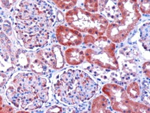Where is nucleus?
Here are the masks:
<instances>
[{
  "mask_svg": "<svg viewBox=\"0 0 150 113\" xmlns=\"http://www.w3.org/2000/svg\"><path fill=\"white\" fill-rule=\"evenodd\" d=\"M54 2L61 9H70V8L73 7L75 5V4L76 3V1H73V2L72 3L69 4H65L64 1H55Z\"/></svg>",
  "mask_w": 150,
  "mask_h": 113,
  "instance_id": "nucleus-6",
  "label": "nucleus"
},
{
  "mask_svg": "<svg viewBox=\"0 0 150 113\" xmlns=\"http://www.w3.org/2000/svg\"><path fill=\"white\" fill-rule=\"evenodd\" d=\"M66 58L67 63L71 65H79L83 61V53L78 48H70L66 52Z\"/></svg>",
  "mask_w": 150,
  "mask_h": 113,
  "instance_id": "nucleus-2",
  "label": "nucleus"
},
{
  "mask_svg": "<svg viewBox=\"0 0 150 113\" xmlns=\"http://www.w3.org/2000/svg\"><path fill=\"white\" fill-rule=\"evenodd\" d=\"M87 10L90 11H96L97 10V1H86L85 4Z\"/></svg>",
  "mask_w": 150,
  "mask_h": 113,
  "instance_id": "nucleus-5",
  "label": "nucleus"
},
{
  "mask_svg": "<svg viewBox=\"0 0 150 113\" xmlns=\"http://www.w3.org/2000/svg\"><path fill=\"white\" fill-rule=\"evenodd\" d=\"M107 105L106 99L103 96H100L96 99L93 102V112H102L101 109H104Z\"/></svg>",
  "mask_w": 150,
  "mask_h": 113,
  "instance_id": "nucleus-3",
  "label": "nucleus"
},
{
  "mask_svg": "<svg viewBox=\"0 0 150 113\" xmlns=\"http://www.w3.org/2000/svg\"><path fill=\"white\" fill-rule=\"evenodd\" d=\"M57 36L59 43L64 46L78 45L82 41V37L78 31L64 26L57 28Z\"/></svg>",
  "mask_w": 150,
  "mask_h": 113,
  "instance_id": "nucleus-1",
  "label": "nucleus"
},
{
  "mask_svg": "<svg viewBox=\"0 0 150 113\" xmlns=\"http://www.w3.org/2000/svg\"><path fill=\"white\" fill-rule=\"evenodd\" d=\"M94 37L93 36H86L85 39V43H89V42H91V43H94Z\"/></svg>",
  "mask_w": 150,
  "mask_h": 113,
  "instance_id": "nucleus-8",
  "label": "nucleus"
},
{
  "mask_svg": "<svg viewBox=\"0 0 150 113\" xmlns=\"http://www.w3.org/2000/svg\"><path fill=\"white\" fill-rule=\"evenodd\" d=\"M127 92L132 98H136L137 97H138L140 93L138 85L136 82L132 83L128 87Z\"/></svg>",
  "mask_w": 150,
  "mask_h": 113,
  "instance_id": "nucleus-4",
  "label": "nucleus"
},
{
  "mask_svg": "<svg viewBox=\"0 0 150 113\" xmlns=\"http://www.w3.org/2000/svg\"><path fill=\"white\" fill-rule=\"evenodd\" d=\"M144 70L145 74L149 77V63L147 62L144 65Z\"/></svg>",
  "mask_w": 150,
  "mask_h": 113,
  "instance_id": "nucleus-7",
  "label": "nucleus"
}]
</instances>
